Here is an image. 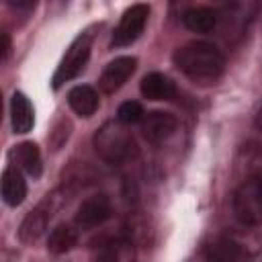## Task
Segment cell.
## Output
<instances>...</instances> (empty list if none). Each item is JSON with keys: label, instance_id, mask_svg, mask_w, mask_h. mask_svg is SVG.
Instances as JSON below:
<instances>
[{"label": "cell", "instance_id": "16", "mask_svg": "<svg viewBox=\"0 0 262 262\" xmlns=\"http://www.w3.org/2000/svg\"><path fill=\"white\" fill-rule=\"evenodd\" d=\"M10 158L16 160V164L27 172L31 174L33 178H39L41 176V154H39V147L33 143V141H23L18 143L12 151H10Z\"/></svg>", "mask_w": 262, "mask_h": 262}, {"label": "cell", "instance_id": "18", "mask_svg": "<svg viewBox=\"0 0 262 262\" xmlns=\"http://www.w3.org/2000/svg\"><path fill=\"white\" fill-rule=\"evenodd\" d=\"M242 258H244V252H242L239 244H235L229 237L215 239L207 250L209 262H242Z\"/></svg>", "mask_w": 262, "mask_h": 262}, {"label": "cell", "instance_id": "9", "mask_svg": "<svg viewBox=\"0 0 262 262\" xmlns=\"http://www.w3.org/2000/svg\"><path fill=\"white\" fill-rule=\"evenodd\" d=\"M51 215H53V207H51L49 199L43 201V203H39L31 213H27V217L23 219V223L18 227L20 242L33 244L35 239H39L43 235V231L47 229V223H49Z\"/></svg>", "mask_w": 262, "mask_h": 262}, {"label": "cell", "instance_id": "5", "mask_svg": "<svg viewBox=\"0 0 262 262\" xmlns=\"http://www.w3.org/2000/svg\"><path fill=\"white\" fill-rule=\"evenodd\" d=\"M147 16H149V6L147 4H133L131 8H127L123 12L115 33H113V45L123 47V45L133 43L143 33Z\"/></svg>", "mask_w": 262, "mask_h": 262}, {"label": "cell", "instance_id": "19", "mask_svg": "<svg viewBox=\"0 0 262 262\" xmlns=\"http://www.w3.org/2000/svg\"><path fill=\"white\" fill-rule=\"evenodd\" d=\"M78 242V233L76 229H72L70 225L61 223L57 225L51 233H49V239H47V250L51 254H66L70 252Z\"/></svg>", "mask_w": 262, "mask_h": 262}, {"label": "cell", "instance_id": "17", "mask_svg": "<svg viewBox=\"0 0 262 262\" xmlns=\"http://www.w3.org/2000/svg\"><path fill=\"white\" fill-rule=\"evenodd\" d=\"M182 23L186 29L194 33H211L217 27V12L207 8V6H192L184 10Z\"/></svg>", "mask_w": 262, "mask_h": 262}, {"label": "cell", "instance_id": "6", "mask_svg": "<svg viewBox=\"0 0 262 262\" xmlns=\"http://www.w3.org/2000/svg\"><path fill=\"white\" fill-rule=\"evenodd\" d=\"M178 127V119L172 113L151 111L141 119V133L149 143H162L174 135Z\"/></svg>", "mask_w": 262, "mask_h": 262}, {"label": "cell", "instance_id": "14", "mask_svg": "<svg viewBox=\"0 0 262 262\" xmlns=\"http://www.w3.org/2000/svg\"><path fill=\"white\" fill-rule=\"evenodd\" d=\"M27 196V182L16 168H6L2 172V199L6 205L16 207Z\"/></svg>", "mask_w": 262, "mask_h": 262}, {"label": "cell", "instance_id": "3", "mask_svg": "<svg viewBox=\"0 0 262 262\" xmlns=\"http://www.w3.org/2000/svg\"><path fill=\"white\" fill-rule=\"evenodd\" d=\"M90 47H92V37L88 33H84V35L74 39V43L70 45V49L66 51V55L61 59V63L57 66V70L53 74V80H51L53 88H59L63 82H70L72 78H76L84 70V66H86V61L90 57Z\"/></svg>", "mask_w": 262, "mask_h": 262}, {"label": "cell", "instance_id": "20", "mask_svg": "<svg viewBox=\"0 0 262 262\" xmlns=\"http://www.w3.org/2000/svg\"><path fill=\"white\" fill-rule=\"evenodd\" d=\"M143 117H145V113H143L141 104L135 102V100H127V102H123V104L119 106V111H117V121L123 123V125L141 123Z\"/></svg>", "mask_w": 262, "mask_h": 262}, {"label": "cell", "instance_id": "8", "mask_svg": "<svg viewBox=\"0 0 262 262\" xmlns=\"http://www.w3.org/2000/svg\"><path fill=\"white\" fill-rule=\"evenodd\" d=\"M135 68H137V59L131 57V55H123V57L113 59V61L104 68V72L100 74V80H98L100 90L106 92V94L119 90V88L133 76Z\"/></svg>", "mask_w": 262, "mask_h": 262}, {"label": "cell", "instance_id": "23", "mask_svg": "<svg viewBox=\"0 0 262 262\" xmlns=\"http://www.w3.org/2000/svg\"><path fill=\"white\" fill-rule=\"evenodd\" d=\"M256 180H258V186H260V190H262V174H260V176H258Z\"/></svg>", "mask_w": 262, "mask_h": 262}, {"label": "cell", "instance_id": "1", "mask_svg": "<svg viewBox=\"0 0 262 262\" xmlns=\"http://www.w3.org/2000/svg\"><path fill=\"white\" fill-rule=\"evenodd\" d=\"M174 63L194 82H215L225 68L223 53L207 41H194L180 47L174 53Z\"/></svg>", "mask_w": 262, "mask_h": 262}, {"label": "cell", "instance_id": "12", "mask_svg": "<svg viewBox=\"0 0 262 262\" xmlns=\"http://www.w3.org/2000/svg\"><path fill=\"white\" fill-rule=\"evenodd\" d=\"M10 119L14 133H29L35 123V113L29 98L23 92H14L10 100Z\"/></svg>", "mask_w": 262, "mask_h": 262}, {"label": "cell", "instance_id": "10", "mask_svg": "<svg viewBox=\"0 0 262 262\" xmlns=\"http://www.w3.org/2000/svg\"><path fill=\"white\" fill-rule=\"evenodd\" d=\"M233 174L239 182L258 178L262 174V145L260 143L250 141V143L239 147V151L235 156Z\"/></svg>", "mask_w": 262, "mask_h": 262}, {"label": "cell", "instance_id": "21", "mask_svg": "<svg viewBox=\"0 0 262 262\" xmlns=\"http://www.w3.org/2000/svg\"><path fill=\"white\" fill-rule=\"evenodd\" d=\"M8 51H10V41H8V35L2 33V61L8 57Z\"/></svg>", "mask_w": 262, "mask_h": 262}, {"label": "cell", "instance_id": "13", "mask_svg": "<svg viewBox=\"0 0 262 262\" xmlns=\"http://www.w3.org/2000/svg\"><path fill=\"white\" fill-rule=\"evenodd\" d=\"M94 262H135V246L129 239H111L98 248Z\"/></svg>", "mask_w": 262, "mask_h": 262}, {"label": "cell", "instance_id": "4", "mask_svg": "<svg viewBox=\"0 0 262 262\" xmlns=\"http://www.w3.org/2000/svg\"><path fill=\"white\" fill-rule=\"evenodd\" d=\"M233 213L244 225H258L262 221V190L258 180H246L233 192Z\"/></svg>", "mask_w": 262, "mask_h": 262}, {"label": "cell", "instance_id": "7", "mask_svg": "<svg viewBox=\"0 0 262 262\" xmlns=\"http://www.w3.org/2000/svg\"><path fill=\"white\" fill-rule=\"evenodd\" d=\"M113 213L111 207V199L106 194H92L86 201H82V205L76 211V223L80 227H98L102 225Z\"/></svg>", "mask_w": 262, "mask_h": 262}, {"label": "cell", "instance_id": "2", "mask_svg": "<svg viewBox=\"0 0 262 262\" xmlns=\"http://www.w3.org/2000/svg\"><path fill=\"white\" fill-rule=\"evenodd\" d=\"M94 147L98 151V156L102 160H106L108 164H121L131 160L137 154V145L133 135L125 129L123 123H115L108 121L104 123L96 135H94Z\"/></svg>", "mask_w": 262, "mask_h": 262}, {"label": "cell", "instance_id": "11", "mask_svg": "<svg viewBox=\"0 0 262 262\" xmlns=\"http://www.w3.org/2000/svg\"><path fill=\"white\" fill-rule=\"evenodd\" d=\"M139 88H141V94L147 100H172L176 96L174 82L168 76L160 74V72H151V74L143 76Z\"/></svg>", "mask_w": 262, "mask_h": 262}, {"label": "cell", "instance_id": "22", "mask_svg": "<svg viewBox=\"0 0 262 262\" xmlns=\"http://www.w3.org/2000/svg\"><path fill=\"white\" fill-rule=\"evenodd\" d=\"M256 127L262 131V106H260V111H258V115H256Z\"/></svg>", "mask_w": 262, "mask_h": 262}, {"label": "cell", "instance_id": "15", "mask_svg": "<svg viewBox=\"0 0 262 262\" xmlns=\"http://www.w3.org/2000/svg\"><path fill=\"white\" fill-rule=\"evenodd\" d=\"M70 108L80 117H92L98 108V94L90 86H74L68 92Z\"/></svg>", "mask_w": 262, "mask_h": 262}]
</instances>
